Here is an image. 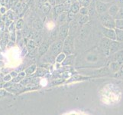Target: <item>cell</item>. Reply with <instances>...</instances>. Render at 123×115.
<instances>
[{"mask_svg": "<svg viewBox=\"0 0 123 115\" xmlns=\"http://www.w3.org/2000/svg\"><path fill=\"white\" fill-rule=\"evenodd\" d=\"M121 92L116 88H106L101 93V100L104 104L112 105L118 103L121 99Z\"/></svg>", "mask_w": 123, "mask_h": 115, "instance_id": "cell-1", "label": "cell"}, {"mask_svg": "<svg viewBox=\"0 0 123 115\" xmlns=\"http://www.w3.org/2000/svg\"><path fill=\"white\" fill-rule=\"evenodd\" d=\"M99 20L103 27L108 28H116V19L108 12L99 15Z\"/></svg>", "mask_w": 123, "mask_h": 115, "instance_id": "cell-2", "label": "cell"}, {"mask_svg": "<svg viewBox=\"0 0 123 115\" xmlns=\"http://www.w3.org/2000/svg\"><path fill=\"white\" fill-rule=\"evenodd\" d=\"M69 31L70 25L67 22L60 25L58 30V39L64 41L69 35Z\"/></svg>", "mask_w": 123, "mask_h": 115, "instance_id": "cell-3", "label": "cell"}, {"mask_svg": "<svg viewBox=\"0 0 123 115\" xmlns=\"http://www.w3.org/2000/svg\"><path fill=\"white\" fill-rule=\"evenodd\" d=\"M74 43V37L68 35V37L63 41V52H64L65 54H70L72 52V50H73Z\"/></svg>", "mask_w": 123, "mask_h": 115, "instance_id": "cell-4", "label": "cell"}, {"mask_svg": "<svg viewBox=\"0 0 123 115\" xmlns=\"http://www.w3.org/2000/svg\"><path fill=\"white\" fill-rule=\"evenodd\" d=\"M63 47V41L62 40H57L53 42V44L50 46V52L54 55H58L61 54Z\"/></svg>", "mask_w": 123, "mask_h": 115, "instance_id": "cell-5", "label": "cell"}, {"mask_svg": "<svg viewBox=\"0 0 123 115\" xmlns=\"http://www.w3.org/2000/svg\"><path fill=\"white\" fill-rule=\"evenodd\" d=\"M110 6H111L110 3H105L97 0V1H96V8L97 14L102 15L107 12Z\"/></svg>", "mask_w": 123, "mask_h": 115, "instance_id": "cell-6", "label": "cell"}, {"mask_svg": "<svg viewBox=\"0 0 123 115\" xmlns=\"http://www.w3.org/2000/svg\"><path fill=\"white\" fill-rule=\"evenodd\" d=\"M102 33H103L104 37L109 38L110 40H116V33L115 28H108L103 27L102 28Z\"/></svg>", "mask_w": 123, "mask_h": 115, "instance_id": "cell-7", "label": "cell"}, {"mask_svg": "<svg viewBox=\"0 0 123 115\" xmlns=\"http://www.w3.org/2000/svg\"><path fill=\"white\" fill-rule=\"evenodd\" d=\"M111 41L112 40H110L105 37H103L99 41V48L102 51H103L105 54H109V47Z\"/></svg>", "mask_w": 123, "mask_h": 115, "instance_id": "cell-8", "label": "cell"}, {"mask_svg": "<svg viewBox=\"0 0 123 115\" xmlns=\"http://www.w3.org/2000/svg\"><path fill=\"white\" fill-rule=\"evenodd\" d=\"M122 48H123V42L114 40L111 41L109 47V54H113L118 52Z\"/></svg>", "mask_w": 123, "mask_h": 115, "instance_id": "cell-9", "label": "cell"}, {"mask_svg": "<svg viewBox=\"0 0 123 115\" xmlns=\"http://www.w3.org/2000/svg\"><path fill=\"white\" fill-rule=\"evenodd\" d=\"M63 12H64V9H63V4L54 6V8H53V16H54V20H57V17Z\"/></svg>", "mask_w": 123, "mask_h": 115, "instance_id": "cell-10", "label": "cell"}, {"mask_svg": "<svg viewBox=\"0 0 123 115\" xmlns=\"http://www.w3.org/2000/svg\"><path fill=\"white\" fill-rule=\"evenodd\" d=\"M97 13L96 8V1H93L91 2L90 6L88 7V15L90 17V19L92 18L96 15Z\"/></svg>", "mask_w": 123, "mask_h": 115, "instance_id": "cell-11", "label": "cell"}, {"mask_svg": "<svg viewBox=\"0 0 123 115\" xmlns=\"http://www.w3.org/2000/svg\"><path fill=\"white\" fill-rule=\"evenodd\" d=\"M119 8H120V7L118 6V5H116V3L112 4V5L110 6L109 10H108V13L111 16L114 17V19H115V16L118 13V10H119Z\"/></svg>", "mask_w": 123, "mask_h": 115, "instance_id": "cell-12", "label": "cell"}, {"mask_svg": "<svg viewBox=\"0 0 123 115\" xmlns=\"http://www.w3.org/2000/svg\"><path fill=\"white\" fill-rule=\"evenodd\" d=\"M67 13H68V12H62V13L57 17V23L60 25H63V24H64V23L67 22Z\"/></svg>", "mask_w": 123, "mask_h": 115, "instance_id": "cell-13", "label": "cell"}, {"mask_svg": "<svg viewBox=\"0 0 123 115\" xmlns=\"http://www.w3.org/2000/svg\"><path fill=\"white\" fill-rule=\"evenodd\" d=\"M89 20H90V17H89L88 15H80V16L79 17V19L77 20V22L79 25H83L86 24Z\"/></svg>", "mask_w": 123, "mask_h": 115, "instance_id": "cell-14", "label": "cell"}, {"mask_svg": "<svg viewBox=\"0 0 123 115\" xmlns=\"http://www.w3.org/2000/svg\"><path fill=\"white\" fill-rule=\"evenodd\" d=\"M58 30H59V28L55 27L51 31V32H50V40L52 41H57L56 39L58 38Z\"/></svg>", "mask_w": 123, "mask_h": 115, "instance_id": "cell-15", "label": "cell"}, {"mask_svg": "<svg viewBox=\"0 0 123 115\" xmlns=\"http://www.w3.org/2000/svg\"><path fill=\"white\" fill-rule=\"evenodd\" d=\"M33 27L35 28V30L40 31L43 28V24H42L41 21L40 19H36L35 22H33Z\"/></svg>", "mask_w": 123, "mask_h": 115, "instance_id": "cell-16", "label": "cell"}, {"mask_svg": "<svg viewBox=\"0 0 123 115\" xmlns=\"http://www.w3.org/2000/svg\"><path fill=\"white\" fill-rule=\"evenodd\" d=\"M49 43L48 42H44L43 44H42L41 46H40V48H39V53L41 54H44L47 51H48L49 49Z\"/></svg>", "mask_w": 123, "mask_h": 115, "instance_id": "cell-17", "label": "cell"}, {"mask_svg": "<svg viewBox=\"0 0 123 115\" xmlns=\"http://www.w3.org/2000/svg\"><path fill=\"white\" fill-rule=\"evenodd\" d=\"M80 9V3L74 2L72 4V6H71L70 12H74V14H77V13H79Z\"/></svg>", "mask_w": 123, "mask_h": 115, "instance_id": "cell-18", "label": "cell"}, {"mask_svg": "<svg viewBox=\"0 0 123 115\" xmlns=\"http://www.w3.org/2000/svg\"><path fill=\"white\" fill-rule=\"evenodd\" d=\"M51 5L49 3V2H46L44 4H43V6H42V11L44 14H48L50 12V9H51Z\"/></svg>", "mask_w": 123, "mask_h": 115, "instance_id": "cell-19", "label": "cell"}, {"mask_svg": "<svg viewBox=\"0 0 123 115\" xmlns=\"http://www.w3.org/2000/svg\"><path fill=\"white\" fill-rule=\"evenodd\" d=\"M72 1L71 0H68V1H65L63 3V9H64V12H69L70 11V8L72 6Z\"/></svg>", "mask_w": 123, "mask_h": 115, "instance_id": "cell-20", "label": "cell"}, {"mask_svg": "<svg viewBox=\"0 0 123 115\" xmlns=\"http://www.w3.org/2000/svg\"><path fill=\"white\" fill-rule=\"evenodd\" d=\"M115 30L116 33V40L123 42V30H120V29L117 28H115Z\"/></svg>", "mask_w": 123, "mask_h": 115, "instance_id": "cell-21", "label": "cell"}, {"mask_svg": "<svg viewBox=\"0 0 123 115\" xmlns=\"http://www.w3.org/2000/svg\"><path fill=\"white\" fill-rule=\"evenodd\" d=\"M75 16H76V14H74V12H69L68 13H67V22L68 23V24H70L72 22V21L74 20Z\"/></svg>", "mask_w": 123, "mask_h": 115, "instance_id": "cell-22", "label": "cell"}, {"mask_svg": "<svg viewBox=\"0 0 123 115\" xmlns=\"http://www.w3.org/2000/svg\"><path fill=\"white\" fill-rule=\"evenodd\" d=\"M116 28L123 30V19L116 20Z\"/></svg>", "mask_w": 123, "mask_h": 115, "instance_id": "cell-23", "label": "cell"}, {"mask_svg": "<svg viewBox=\"0 0 123 115\" xmlns=\"http://www.w3.org/2000/svg\"><path fill=\"white\" fill-rule=\"evenodd\" d=\"M116 61L118 62L123 61V51H118L116 54Z\"/></svg>", "mask_w": 123, "mask_h": 115, "instance_id": "cell-24", "label": "cell"}, {"mask_svg": "<svg viewBox=\"0 0 123 115\" xmlns=\"http://www.w3.org/2000/svg\"><path fill=\"white\" fill-rule=\"evenodd\" d=\"M115 19L116 20H117V19H123V7L119 8L118 13L115 16Z\"/></svg>", "mask_w": 123, "mask_h": 115, "instance_id": "cell-25", "label": "cell"}, {"mask_svg": "<svg viewBox=\"0 0 123 115\" xmlns=\"http://www.w3.org/2000/svg\"><path fill=\"white\" fill-rule=\"evenodd\" d=\"M91 2H92L91 0H82V1H81V6L88 8L91 4Z\"/></svg>", "mask_w": 123, "mask_h": 115, "instance_id": "cell-26", "label": "cell"}, {"mask_svg": "<svg viewBox=\"0 0 123 115\" xmlns=\"http://www.w3.org/2000/svg\"><path fill=\"white\" fill-rule=\"evenodd\" d=\"M79 13L82 15H88V8H86V7H80V12Z\"/></svg>", "mask_w": 123, "mask_h": 115, "instance_id": "cell-27", "label": "cell"}, {"mask_svg": "<svg viewBox=\"0 0 123 115\" xmlns=\"http://www.w3.org/2000/svg\"><path fill=\"white\" fill-rule=\"evenodd\" d=\"M65 58V53H61L57 55V61L58 62H61L62 61L63 59Z\"/></svg>", "mask_w": 123, "mask_h": 115, "instance_id": "cell-28", "label": "cell"}, {"mask_svg": "<svg viewBox=\"0 0 123 115\" xmlns=\"http://www.w3.org/2000/svg\"><path fill=\"white\" fill-rule=\"evenodd\" d=\"M23 25H24V22L22 19H19L18 21V22H17V25H16V28L18 29H21L22 27H23Z\"/></svg>", "mask_w": 123, "mask_h": 115, "instance_id": "cell-29", "label": "cell"}, {"mask_svg": "<svg viewBox=\"0 0 123 115\" xmlns=\"http://www.w3.org/2000/svg\"><path fill=\"white\" fill-rule=\"evenodd\" d=\"M114 2H115L116 5H118L120 8L123 7V0H114Z\"/></svg>", "mask_w": 123, "mask_h": 115, "instance_id": "cell-30", "label": "cell"}, {"mask_svg": "<svg viewBox=\"0 0 123 115\" xmlns=\"http://www.w3.org/2000/svg\"><path fill=\"white\" fill-rule=\"evenodd\" d=\"M48 2L50 4L51 6H56V0H48Z\"/></svg>", "mask_w": 123, "mask_h": 115, "instance_id": "cell-31", "label": "cell"}, {"mask_svg": "<svg viewBox=\"0 0 123 115\" xmlns=\"http://www.w3.org/2000/svg\"><path fill=\"white\" fill-rule=\"evenodd\" d=\"M99 1L105 2V3H111L114 1V0H99Z\"/></svg>", "mask_w": 123, "mask_h": 115, "instance_id": "cell-32", "label": "cell"}, {"mask_svg": "<svg viewBox=\"0 0 123 115\" xmlns=\"http://www.w3.org/2000/svg\"><path fill=\"white\" fill-rule=\"evenodd\" d=\"M64 2V0H56V5H60Z\"/></svg>", "mask_w": 123, "mask_h": 115, "instance_id": "cell-33", "label": "cell"}, {"mask_svg": "<svg viewBox=\"0 0 123 115\" xmlns=\"http://www.w3.org/2000/svg\"><path fill=\"white\" fill-rule=\"evenodd\" d=\"M65 115H85V114H79V113H70V114H65Z\"/></svg>", "mask_w": 123, "mask_h": 115, "instance_id": "cell-34", "label": "cell"}, {"mask_svg": "<svg viewBox=\"0 0 123 115\" xmlns=\"http://www.w3.org/2000/svg\"><path fill=\"white\" fill-rule=\"evenodd\" d=\"M40 2L42 4H44L46 2H48V0H40Z\"/></svg>", "mask_w": 123, "mask_h": 115, "instance_id": "cell-35", "label": "cell"}, {"mask_svg": "<svg viewBox=\"0 0 123 115\" xmlns=\"http://www.w3.org/2000/svg\"><path fill=\"white\" fill-rule=\"evenodd\" d=\"M0 12H1L2 13H4V12H5V9H4V8H2V9H0Z\"/></svg>", "mask_w": 123, "mask_h": 115, "instance_id": "cell-36", "label": "cell"}, {"mask_svg": "<svg viewBox=\"0 0 123 115\" xmlns=\"http://www.w3.org/2000/svg\"><path fill=\"white\" fill-rule=\"evenodd\" d=\"M65 1H68V0H64V2H65Z\"/></svg>", "mask_w": 123, "mask_h": 115, "instance_id": "cell-37", "label": "cell"}]
</instances>
